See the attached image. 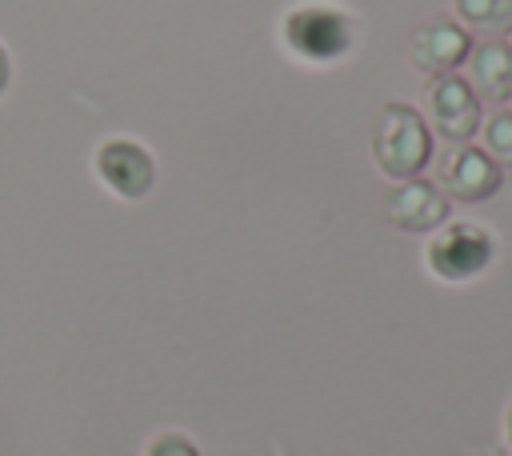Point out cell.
<instances>
[{
  "instance_id": "6da1fadb",
  "label": "cell",
  "mask_w": 512,
  "mask_h": 456,
  "mask_svg": "<svg viewBox=\"0 0 512 456\" xmlns=\"http://www.w3.org/2000/svg\"><path fill=\"white\" fill-rule=\"evenodd\" d=\"M372 160L388 180H416L432 164V128L412 104H384L368 136Z\"/></svg>"
},
{
  "instance_id": "7a4b0ae2",
  "label": "cell",
  "mask_w": 512,
  "mask_h": 456,
  "mask_svg": "<svg viewBox=\"0 0 512 456\" xmlns=\"http://www.w3.org/2000/svg\"><path fill=\"white\" fill-rule=\"evenodd\" d=\"M280 44L288 56H296L304 64H336L352 52L356 28H352L348 12L308 0L280 16Z\"/></svg>"
},
{
  "instance_id": "3957f363",
  "label": "cell",
  "mask_w": 512,
  "mask_h": 456,
  "mask_svg": "<svg viewBox=\"0 0 512 456\" xmlns=\"http://www.w3.org/2000/svg\"><path fill=\"white\" fill-rule=\"evenodd\" d=\"M424 264L444 284H468L484 276L496 264V236L476 220H444L436 232H428Z\"/></svg>"
},
{
  "instance_id": "277c9868",
  "label": "cell",
  "mask_w": 512,
  "mask_h": 456,
  "mask_svg": "<svg viewBox=\"0 0 512 456\" xmlns=\"http://www.w3.org/2000/svg\"><path fill=\"white\" fill-rule=\"evenodd\" d=\"M424 104H428V128L448 140V144H468L480 132V96L472 92V84L464 76H428L424 88Z\"/></svg>"
},
{
  "instance_id": "5b68a950",
  "label": "cell",
  "mask_w": 512,
  "mask_h": 456,
  "mask_svg": "<svg viewBox=\"0 0 512 456\" xmlns=\"http://www.w3.org/2000/svg\"><path fill=\"white\" fill-rule=\"evenodd\" d=\"M92 172H96V180H100L112 196H120V200H144V196L152 192V184H156V160H152V152H148L140 140H132V136H112V140H104V144L96 148V156H92Z\"/></svg>"
},
{
  "instance_id": "8992f818",
  "label": "cell",
  "mask_w": 512,
  "mask_h": 456,
  "mask_svg": "<svg viewBox=\"0 0 512 456\" xmlns=\"http://www.w3.org/2000/svg\"><path fill=\"white\" fill-rule=\"evenodd\" d=\"M436 180H440V188H448V196H456L464 204H480V200L496 196L500 164L476 144H452L436 160Z\"/></svg>"
},
{
  "instance_id": "52a82bcc",
  "label": "cell",
  "mask_w": 512,
  "mask_h": 456,
  "mask_svg": "<svg viewBox=\"0 0 512 456\" xmlns=\"http://www.w3.org/2000/svg\"><path fill=\"white\" fill-rule=\"evenodd\" d=\"M468 52H472V32L448 16L420 24L408 40V56L424 76H452L468 60Z\"/></svg>"
},
{
  "instance_id": "ba28073f",
  "label": "cell",
  "mask_w": 512,
  "mask_h": 456,
  "mask_svg": "<svg viewBox=\"0 0 512 456\" xmlns=\"http://www.w3.org/2000/svg\"><path fill=\"white\" fill-rule=\"evenodd\" d=\"M384 216L400 232H436L448 220V196L432 180H400L384 200Z\"/></svg>"
},
{
  "instance_id": "9c48e42d",
  "label": "cell",
  "mask_w": 512,
  "mask_h": 456,
  "mask_svg": "<svg viewBox=\"0 0 512 456\" xmlns=\"http://www.w3.org/2000/svg\"><path fill=\"white\" fill-rule=\"evenodd\" d=\"M464 68H468L464 80L472 84L476 96H484L492 104H508L512 100V48H508V40L472 44Z\"/></svg>"
},
{
  "instance_id": "30bf717a",
  "label": "cell",
  "mask_w": 512,
  "mask_h": 456,
  "mask_svg": "<svg viewBox=\"0 0 512 456\" xmlns=\"http://www.w3.org/2000/svg\"><path fill=\"white\" fill-rule=\"evenodd\" d=\"M452 8L468 32H484L488 40L512 32V0H452Z\"/></svg>"
},
{
  "instance_id": "8fae6325",
  "label": "cell",
  "mask_w": 512,
  "mask_h": 456,
  "mask_svg": "<svg viewBox=\"0 0 512 456\" xmlns=\"http://www.w3.org/2000/svg\"><path fill=\"white\" fill-rule=\"evenodd\" d=\"M480 148L504 168H512V112H492L484 124H480Z\"/></svg>"
},
{
  "instance_id": "7c38bea8",
  "label": "cell",
  "mask_w": 512,
  "mask_h": 456,
  "mask_svg": "<svg viewBox=\"0 0 512 456\" xmlns=\"http://www.w3.org/2000/svg\"><path fill=\"white\" fill-rule=\"evenodd\" d=\"M144 456H200V452H196V444H192L188 436H180V432H164V436H156V440L148 444Z\"/></svg>"
},
{
  "instance_id": "4fadbf2b",
  "label": "cell",
  "mask_w": 512,
  "mask_h": 456,
  "mask_svg": "<svg viewBox=\"0 0 512 456\" xmlns=\"http://www.w3.org/2000/svg\"><path fill=\"white\" fill-rule=\"evenodd\" d=\"M12 88V56H8V48H4V40H0V96Z\"/></svg>"
},
{
  "instance_id": "5bb4252c",
  "label": "cell",
  "mask_w": 512,
  "mask_h": 456,
  "mask_svg": "<svg viewBox=\"0 0 512 456\" xmlns=\"http://www.w3.org/2000/svg\"><path fill=\"white\" fill-rule=\"evenodd\" d=\"M504 436H508V448H512V404H508V416H504Z\"/></svg>"
},
{
  "instance_id": "9a60e30c",
  "label": "cell",
  "mask_w": 512,
  "mask_h": 456,
  "mask_svg": "<svg viewBox=\"0 0 512 456\" xmlns=\"http://www.w3.org/2000/svg\"><path fill=\"white\" fill-rule=\"evenodd\" d=\"M508 48H512V32H508Z\"/></svg>"
}]
</instances>
